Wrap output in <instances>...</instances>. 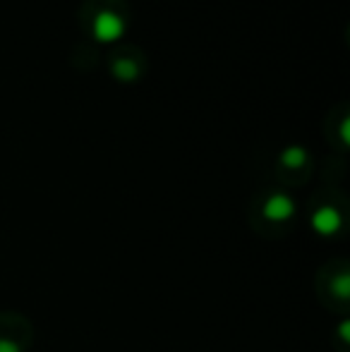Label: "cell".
Segmentation results:
<instances>
[{
    "label": "cell",
    "mask_w": 350,
    "mask_h": 352,
    "mask_svg": "<svg viewBox=\"0 0 350 352\" xmlns=\"http://www.w3.org/2000/svg\"><path fill=\"white\" fill-rule=\"evenodd\" d=\"M118 5H122V3L116 0V5H106V0H101V5H98L96 10L87 12L89 32H91V36L96 38L98 43H116L118 38L125 34L127 12L118 8Z\"/></svg>",
    "instance_id": "1"
},
{
    "label": "cell",
    "mask_w": 350,
    "mask_h": 352,
    "mask_svg": "<svg viewBox=\"0 0 350 352\" xmlns=\"http://www.w3.org/2000/svg\"><path fill=\"white\" fill-rule=\"evenodd\" d=\"M111 72L120 82H135L144 74V60H142L140 51H130V48H120L111 56Z\"/></svg>",
    "instance_id": "2"
},
{
    "label": "cell",
    "mask_w": 350,
    "mask_h": 352,
    "mask_svg": "<svg viewBox=\"0 0 350 352\" xmlns=\"http://www.w3.org/2000/svg\"><path fill=\"white\" fill-rule=\"evenodd\" d=\"M309 226L319 237H333L343 230V213L333 204H319L309 216Z\"/></svg>",
    "instance_id": "3"
},
{
    "label": "cell",
    "mask_w": 350,
    "mask_h": 352,
    "mask_svg": "<svg viewBox=\"0 0 350 352\" xmlns=\"http://www.w3.org/2000/svg\"><path fill=\"white\" fill-rule=\"evenodd\" d=\"M262 216L271 223H288L295 218V201L285 192H271L262 204Z\"/></svg>",
    "instance_id": "4"
},
{
    "label": "cell",
    "mask_w": 350,
    "mask_h": 352,
    "mask_svg": "<svg viewBox=\"0 0 350 352\" xmlns=\"http://www.w3.org/2000/svg\"><path fill=\"white\" fill-rule=\"evenodd\" d=\"M278 163L283 170H307L309 166V153L305 146H300V144H290V146H285L283 151H281L278 156Z\"/></svg>",
    "instance_id": "5"
},
{
    "label": "cell",
    "mask_w": 350,
    "mask_h": 352,
    "mask_svg": "<svg viewBox=\"0 0 350 352\" xmlns=\"http://www.w3.org/2000/svg\"><path fill=\"white\" fill-rule=\"evenodd\" d=\"M0 352H24V348L19 340L10 338V336H0Z\"/></svg>",
    "instance_id": "6"
},
{
    "label": "cell",
    "mask_w": 350,
    "mask_h": 352,
    "mask_svg": "<svg viewBox=\"0 0 350 352\" xmlns=\"http://www.w3.org/2000/svg\"><path fill=\"white\" fill-rule=\"evenodd\" d=\"M338 336L343 338V343H348V340H350V324H348V321H343V324L338 326Z\"/></svg>",
    "instance_id": "7"
}]
</instances>
